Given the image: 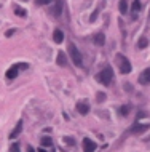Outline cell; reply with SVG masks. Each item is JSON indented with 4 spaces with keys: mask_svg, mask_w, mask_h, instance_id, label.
I'll return each instance as SVG.
<instances>
[{
    "mask_svg": "<svg viewBox=\"0 0 150 152\" xmlns=\"http://www.w3.org/2000/svg\"><path fill=\"white\" fill-rule=\"evenodd\" d=\"M40 143H42V146H43V147H50L51 144H53V141H51V138H50V136H43Z\"/></svg>",
    "mask_w": 150,
    "mask_h": 152,
    "instance_id": "15",
    "label": "cell"
},
{
    "mask_svg": "<svg viewBox=\"0 0 150 152\" xmlns=\"http://www.w3.org/2000/svg\"><path fill=\"white\" fill-rule=\"evenodd\" d=\"M129 111H131V106H121L120 114H121V115H128V114H129Z\"/></svg>",
    "mask_w": 150,
    "mask_h": 152,
    "instance_id": "17",
    "label": "cell"
},
{
    "mask_svg": "<svg viewBox=\"0 0 150 152\" xmlns=\"http://www.w3.org/2000/svg\"><path fill=\"white\" fill-rule=\"evenodd\" d=\"M93 40H94V43L96 45H104L105 43V35L104 34H101V32H97V34H94V37H93Z\"/></svg>",
    "mask_w": 150,
    "mask_h": 152,
    "instance_id": "11",
    "label": "cell"
},
{
    "mask_svg": "<svg viewBox=\"0 0 150 152\" xmlns=\"http://www.w3.org/2000/svg\"><path fill=\"white\" fill-rule=\"evenodd\" d=\"M96 80L99 82V83L105 85V87H109V85L112 83V80H113V71H112V67L102 69V71L96 75Z\"/></svg>",
    "mask_w": 150,
    "mask_h": 152,
    "instance_id": "1",
    "label": "cell"
},
{
    "mask_svg": "<svg viewBox=\"0 0 150 152\" xmlns=\"http://www.w3.org/2000/svg\"><path fill=\"white\" fill-rule=\"evenodd\" d=\"M18 71H19V69L16 67V66H13V67H10L8 71H6V74H5V75H6V79H8V80H13V79H16V77H18Z\"/></svg>",
    "mask_w": 150,
    "mask_h": 152,
    "instance_id": "10",
    "label": "cell"
},
{
    "mask_svg": "<svg viewBox=\"0 0 150 152\" xmlns=\"http://www.w3.org/2000/svg\"><path fill=\"white\" fill-rule=\"evenodd\" d=\"M147 141H150V138H147Z\"/></svg>",
    "mask_w": 150,
    "mask_h": 152,
    "instance_id": "27",
    "label": "cell"
},
{
    "mask_svg": "<svg viewBox=\"0 0 150 152\" xmlns=\"http://www.w3.org/2000/svg\"><path fill=\"white\" fill-rule=\"evenodd\" d=\"M27 152H34V149L32 147H27Z\"/></svg>",
    "mask_w": 150,
    "mask_h": 152,
    "instance_id": "25",
    "label": "cell"
},
{
    "mask_svg": "<svg viewBox=\"0 0 150 152\" xmlns=\"http://www.w3.org/2000/svg\"><path fill=\"white\" fill-rule=\"evenodd\" d=\"M141 8H142L141 2H139V0H134V2H133V13L136 14V13H137V11H139Z\"/></svg>",
    "mask_w": 150,
    "mask_h": 152,
    "instance_id": "16",
    "label": "cell"
},
{
    "mask_svg": "<svg viewBox=\"0 0 150 152\" xmlns=\"http://www.w3.org/2000/svg\"><path fill=\"white\" fill-rule=\"evenodd\" d=\"M53 40L56 42V43H62V40H64V32H62L61 29H54V32H53Z\"/></svg>",
    "mask_w": 150,
    "mask_h": 152,
    "instance_id": "9",
    "label": "cell"
},
{
    "mask_svg": "<svg viewBox=\"0 0 150 152\" xmlns=\"http://www.w3.org/2000/svg\"><path fill=\"white\" fill-rule=\"evenodd\" d=\"M64 141H66V143H69V144H75L74 138H70V136H66V138H64Z\"/></svg>",
    "mask_w": 150,
    "mask_h": 152,
    "instance_id": "22",
    "label": "cell"
},
{
    "mask_svg": "<svg viewBox=\"0 0 150 152\" xmlns=\"http://www.w3.org/2000/svg\"><path fill=\"white\" fill-rule=\"evenodd\" d=\"M139 83H142V85L150 83V67H147V69H145V71L139 75Z\"/></svg>",
    "mask_w": 150,
    "mask_h": 152,
    "instance_id": "7",
    "label": "cell"
},
{
    "mask_svg": "<svg viewBox=\"0 0 150 152\" xmlns=\"http://www.w3.org/2000/svg\"><path fill=\"white\" fill-rule=\"evenodd\" d=\"M145 46H147V38L142 37L141 40H139V48H145Z\"/></svg>",
    "mask_w": 150,
    "mask_h": 152,
    "instance_id": "19",
    "label": "cell"
},
{
    "mask_svg": "<svg viewBox=\"0 0 150 152\" xmlns=\"http://www.w3.org/2000/svg\"><path fill=\"white\" fill-rule=\"evenodd\" d=\"M38 152H45V151H43V149H40V151H38Z\"/></svg>",
    "mask_w": 150,
    "mask_h": 152,
    "instance_id": "26",
    "label": "cell"
},
{
    "mask_svg": "<svg viewBox=\"0 0 150 152\" xmlns=\"http://www.w3.org/2000/svg\"><path fill=\"white\" fill-rule=\"evenodd\" d=\"M118 8H120V13L126 14V11H128V0H120V5H118Z\"/></svg>",
    "mask_w": 150,
    "mask_h": 152,
    "instance_id": "14",
    "label": "cell"
},
{
    "mask_svg": "<svg viewBox=\"0 0 150 152\" xmlns=\"http://www.w3.org/2000/svg\"><path fill=\"white\" fill-rule=\"evenodd\" d=\"M14 13H16L18 16H21V18H24V16H26V10L19 8V7H16V8H14Z\"/></svg>",
    "mask_w": 150,
    "mask_h": 152,
    "instance_id": "18",
    "label": "cell"
},
{
    "mask_svg": "<svg viewBox=\"0 0 150 152\" xmlns=\"http://www.w3.org/2000/svg\"><path fill=\"white\" fill-rule=\"evenodd\" d=\"M67 50H69V54H70V58H72V61H74V64H75V66H81V64H83L81 54H80L78 48H77V46H75L74 43H69Z\"/></svg>",
    "mask_w": 150,
    "mask_h": 152,
    "instance_id": "2",
    "label": "cell"
},
{
    "mask_svg": "<svg viewBox=\"0 0 150 152\" xmlns=\"http://www.w3.org/2000/svg\"><path fill=\"white\" fill-rule=\"evenodd\" d=\"M150 125L149 123H136V125H133L131 128H129V131L131 133H144L145 130H149Z\"/></svg>",
    "mask_w": 150,
    "mask_h": 152,
    "instance_id": "5",
    "label": "cell"
},
{
    "mask_svg": "<svg viewBox=\"0 0 150 152\" xmlns=\"http://www.w3.org/2000/svg\"><path fill=\"white\" fill-rule=\"evenodd\" d=\"M56 63H58V66H67V58H66V54L62 53V51H59V53H58V59H56Z\"/></svg>",
    "mask_w": 150,
    "mask_h": 152,
    "instance_id": "13",
    "label": "cell"
},
{
    "mask_svg": "<svg viewBox=\"0 0 150 152\" xmlns=\"http://www.w3.org/2000/svg\"><path fill=\"white\" fill-rule=\"evenodd\" d=\"M10 152H21V151H19V144H11Z\"/></svg>",
    "mask_w": 150,
    "mask_h": 152,
    "instance_id": "21",
    "label": "cell"
},
{
    "mask_svg": "<svg viewBox=\"0 0 150 152\" xmlns=\"http://www.w3.org/2000/svg\"><path fill=\"white\" fill-rule=\"evenodd\" d=\"M21 131H22V120H19V122L16 123V127H14V130L10 133V139H14V138H18V136L21 135Z\"/></svg>",
    "mask_w": 150,
    "mask_h": 152,
    "instance_id": "8",
    "label": "cell"
},
{
    "mask_svg": "<svg viewBox=\"0 0 150 152\" xmlns=\"http://www.w3.org/2000/svg\"><path fill=\"white\" fill-rule=\"evenodd\" d=\"M50 2H53V0H35V3H37V5H48Z\"/></svg>",
    "mask_w": 150,
    "mask_h": 152,
    "instance_id": "20",
    "label": "cell"
},
{
    "mask_svg": "<svg viewBox=\"0 0 150 152\" xmlns=\"http://www.w3.org/2000/svg\"><path fill=\"white\" fill-rule=\"evenodd\" d=\"M77 111L80 112L81 115H86V114L89 112V106H88L86 103H78V104H77Z\"/></svg>",
    "mask_w": 150,
    "mask_h": 152,
    "instance_id": "12",
    "label": "cell"
},
{
    "mask_svg": "<svg viewBox=\"0 0 150 152\" xmlns=\"http://www.w3.org/2000/svg\"><path fill=\"white\" fill-rule=\"evenodd\" d=\"M13 32H14V30H13V29H11V30H8V32H6V34H5V35H6V37H10V35H13Z\"/></svg>",
    "mask_w": 150,
    "mask_h": 152,
    "instance_id": "24",
    "label": "cell"
},
{
    "mask_svg": "<svg viewBox=\"0 0 150 152\" xmlns=\"http://www.w3.org/2000/svg\"><path fill=\"white\" fill-rule=\"evenodd\" d=\"M50 13L53 14V16H61V13H62V2H59V0H56V2L53 3V7L50 8Z\"/></svg>",
    "mask_w": 150,
    "mask_h": 152,
    "instance_id": "4",
    "label": "cell"
},
{
    "mask_svg": "<svg viewBox=\"0 0 150 152\" xmlns=\"http://www.w3.org/2000/svg\"><path fill=\"white\" fill-rule=\"evenodd\" d=\"M94 151H96V143L93 139L85 138L83 139V152H94Z\"/></svg>",
    "mask_w": 150,
    "mask_h": 152,
    "instance_id": "6",
    "label": "cell"
},
{
    "mask_svg": "<svg viewBox=\"0 0 150 152\" xmlns=\"http://www.w3.org/2000/svg\"><path fill=\"white\" fill-rule=\"evenodd\" d=\"M117 64L120 67V72L121 74H129L131 72V63L123 56V54H117Z\"/></svg>",
    "mask_w": 150,
    "mask_h": 152,
    "instance_id": "3",
    "label": "cell"
},
{
    "mask_svg": "<svg viewBox=\"0 0 150 152\" xmlns=\"http://www.w3.org/2000/svg\"><path fill=\"white\" fill-rule=\"evenodd\" d=\"M16 67H18V69H27V67H29V64H26V63L22 64V63H21V64H16Z\"/></svg>",
    "mask_w": 150,
    "mask_h": 152,
    "instance_id": "23",
    "label": "cell"
}]
</instances>
